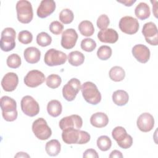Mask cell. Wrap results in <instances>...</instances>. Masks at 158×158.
Instances as JSON below:
<instances>
[{
    "mask_svg": "<svg viewBox=\"0 0 158 158\" xmlns=\"http://www.w3.org/2000/svg\"><path fill=\"white\" fill-rule=\"evenodd\" d=\"M62 138L63 141L67 144H83L89 142L91 136L85 131L69 128L62 130Z\"/></svg>",
    "mask_w": 158,
    "mask_h": 158,
    "instance_id": "6da1fadb",
    "label": "cell"
},
{
    "mask_svg": "<svg viewBox=\"0 0 158 158\" xmlns=\"http://www.w3.org/2000/svg\"><path fill=\"white\" fill-rule=\"evenodd\" d=\"M1 108L4 119L7 122H13L17 118V103L12 98L4 96L1 98Z\"/></svg>",
    "mask_w": 158,
    "mask_h": 158,
    "instance_id": "7a4b0ae2",
    "label": "cell"
},
{
    "mask_svg": "<svg viewBox=\"0 0 158 158\" xmlns=\"http://www.w3.org/2000/svg\"><path fill=\"white\" fill-rule=\"evenodd\" d=\"M81 91L84 99L89 104L96 105L101 101V94L99 91L96 85L91 81L84 83Z\"/></svg>",
    "mask_w": 158,
    "mask_h": 158,
    "instance_id": "3957f363",
    "label": "cell"
},
{
    "mask_svg": "<svg viewBox=\"0 0 158 158\" xmlns=\"http://www.w3.org/2000/svg\"><path fill=\"white\" fill-rule=\"evenodd\" d=\"M16 11L18 20L22 23H30L33 17L32 6L27 0H20L16 4Z\"/></svg>",
    "mask_w": 158,
    "mask_h": 158,
    "instance_id": "277c9868",
    "label": "cell"
},
{
    "mask_svg": "<svg viewBox=\"0 0 158 158\" xmlns=\"http://www.w3.org/2000/svg\"><path fill=\"white\" fill-rule=\"evenodd\" d=\"M32 131L35 136L40 140H46L52 135V131L43 118H38L32 124Z\"/></svg>",
    "mask_w": 158,
    "mask_h": 158,
    "instance_id": "5b68a950",
    "label": "cell"
},
{
    "mask_svg": "<svg viewBox=\"0 0 158 158\" xmlns=\"http://www.w3.org/2000/svg\"><path fill=\"white\" fill-rule=\"evenodd\" d=\"M15 30L10 27L4 28L1 32L0 47L2 51L9 52L14 49L15 47Z\"/></svg>",
    "mask_w": 158,
    "mask_h": 158,
    "instance_id": "8992f818",
    "label": "cell"
},
{
    "mask_svg": "<svg viewBox=\"0 0 158 158\" xmlns=\"http://www.w3.org/2000/svg\"><path fill=\"white\" fill-rule=\"evenodd\" d=\"M67 59V57L65 53L54 48L47 51L44 57V63L51 67L64 64Z\"/></svg>",
    "mask_w": 158,
    "mask_h": 158,
    "instance_id": "52a82bcc",
    "label": "cell"
},
{
    "mask_svg": "<svg viewBox=\"0 0 158 158\" xmlns=\"http://www.w3.org/2000/svg\"><path fill=\"white\" fill-rule=\"evenodd\" d=\"M112 136L122 149H128L132 146L133 138L131 136L128 135L126 130L122 127L118 126L114 128L112 131Z\"/></svg>",
    "mask_w": 158,
    "mask_h": 158,
    "instance_id": "ba28073f",
    "label": "cell"
},
{
    "mask_svg": "<svg viewBox=\"0 0 158 158\" xmlns=\"http://www.w3.org/2000/svg\"><path fill=\"white\" fill-rule=\"evenodd\" d=\"M81 82L76 78H71L62 88V95L68 101H73L81 89Z\"/></svg>",
    "mask_w": 158,
    "mask_h": 158,
    "instance_id": "9c48e42d",
    "label": "cell"
},
{
    "mask_svg": "<svg viewBox=\"0 0 158 158\" xmlns=\"http://www.w3.org/2000/svg\"><path fill=\"white\" fill-rule=\"evenodd\" d=\"M22 112L29 117H34L40 112V106L36 100L31 96H25L20 102Z\"/></svg>",
    "mask_w": 158,
    "mask_h": 158,
    "instance_id": "30bf717a",
    "label": "cell"
},
{
    "mask_svg": "<svg viewBox=\"0 0 158 158\" xmlns=\"http://www.w3.org/2000/svg\"><path fill=\"white\" fill-rule=\"evenodd\" d=\"M118 26L122 32L128 35L136 33L139 27L138 20L131 16H125L121 18L119 21Z\"/></svg>",
    "mask_w": 158,
    "mask_h": 158,
    "instance_id": "8fae6325",
    "label": "cell"
},
{
    "mask_svg": "<svg viewBox=\"0 0 158 158\" xmlns=\"http://www.w3.org/2000/svg\"><path fill=\"white\" fill-rule=\"evenodd\" d=\"M142 33L148 43L152 46L158 44V31L154 23L152 22L146 23L143 25Z\"/></svg>",
    "mask_w": 158,
    "mask_h": 158,
    "instance_id": "7c38bea8",
    "label": "cell"
},
{
    "mask_svg": "<svg viewBox=\"0 0 158 158\" xmlns=\"http://www.w3.org/2000/svg\"><path fill=\"white\" fill-rule=\"evenodd\" d=\"M44 74L40 70H32L27 73L23 79L24 83L30 88H36L45 80Z\"/></svg>",
    "mask_w": 158,
    "mask_h": 158,
    "instance_id": "4fadbf2b",
    "label": "cell"
},
{
    "mask_svg": "<svg viewBox=\"0 0 158 158\" xmlns=\"http://www.w3.org/2000/svg\"><path fill=\"white\" fill-rule=\"evenodd\" d=\"M59 125L62 130L69 128L80 129L83 125V120L78 115L73 114L62 118L59 121Z\"/></svg>",
    "mask_w": 158,
    "mask_h": 158,
    "instance_id": "5bb4252c",
    "label": "cell"
},
{
    "mask_svg": "<svg viewBox=\"0 0 158 158\" xmlns=\"http://www.w3.org/2000/svg\"><path fill=\"white\" fill-rule=\"evenodd\" d=\"M78 34L73 28H68L63 31L61 37V46L65 49L73 48L77 41Z\"/></svg>",
    "mask_w": 158,
    "mask_h": 158,
    "instance_id": "9a60e30c",
    "label": "cell"
},
{
    "mask_svg": "<svg viewBox=\"0 0 158 158\" xmlns=\"http://www.w3.org/2000/svg\"><path fill=\"white\" fill-rule=\"evenodd\" d=\"M136 124L140 131L148 132L150 131L154 126V119L151 114L144 112L138 117Z\"/></svg>",
    "mask_w": 158,
    "mask_h": 158,
    "instance_id": "2e32d148",
    "label": "cell"
},
{
    "mask_svg": "<svg viewBox=\"0 0 158 158\" xmlns=\"http://www.w3.org/2000/svg\"><path fill=\"white\" fill-rule=\"evenodd\" d=\"M131 52L135 58L140 63L145 64L150 58V51L149 48L144 44H136L132 48Z\"/></svg>",
    "mask_w": 158,
    "mask_h": 158,
    "instance_id": "e0dca14e",
    "label": "cell"
},
{
    "mask_svg": "<svg viewBox=\"0 0 158 158\" xmlns=\"http://www.w3.org/2000/svg\"><path fill=\"white\" fill-rule=\"evenodd\" d=\"M19 83V77L15 73L8 72L1 80V86L7 92H11L15 89Z\"/></svg>",
    "mask_w": 158,
    "mask_h": 158,
    "instance_id": "ac0fdd59",
    "label": "cell"
},
{
    "mask_svg": "<svg viewBox=\"0 0 158 158\" xmlns=\"http://www.w3.org/2000/svg\"><path fill=\"white\" fill-rule=\"evenodd\" d=\"M56 6V2L52 0H43L37 9L36 14L40 18H46L54 12Z\"/></svg>",
    "mask_w": 158,
    "mask_h": 158,
    "instance_id": "d6986e66",
    "label": "cell"
},
{
    "mask_svg": "<svg viewBox=\"0 0 158 158\" xmlns=\"http://www.w3.org/2000/svg\"><path fill=\"white\" fill-rule=\"evenodd\" d=\"M98 38L101 42L114 44L118 40L117 32L112 28H106L100 30L98 33Z\"/></svg>",
    "mask_w": 158,
    "mask_h": 158,
    "instance_id": "ffe728a7",
    "label": "cell"
},
{
    "mask_svg": "<svg viewBox=\"0 0 158 158\" xmlns=\"http://www.w3.org/2000/svg\"><path fill=\"white\" fill-rule=\"evenodd\" d=\"M23 56L25 60L28 63L36 64L40 59L41 52L35 47H28L24 50Z\"/></svg>",
    "mask_w": 158,
    "mask_h": 158,
    "instance_id": "44dd1931",
    "label": "cell"
},
{
    "mask_svg": "<svg viewBox=\"0 0 158 158\" xmlns=\"http://www.w3.org/2000/svg\"><path fill=\"white\" fill-rule=\"evenodd\" d=\"M91 124L96 128H102L109 123V118L104 112H96L90 117Z\"/></svg>",
    "mask_w": 158,
    "mask_h": 158,
    "instance_id": "7402d4cb",
    "label": "cell"
},
{
    "mask_svg": "<svg viewBox=\"0 0 158 158\" xmlns=\"http://www.w3.org/2000/svg\"><path fill=\"white\" fill-rule=\"evenodd\" d=\"M112 101L114 103L118 106H125L129 100V96L127 91L118 89L114 92L112 94Z\"/></svg>",
    "mask_w": 158,
    "mask_h": 158,
    "instance_id": "603a6c76",
    "label": "cell"
},
{
    "mask_svg": "<svg viewBox=\"0 0 158 158\" xmlns=\"http://www.w3.org/2000/svg\"><path fill=\"white\" fill-rule=\"evenodd\" d=\"M135 14L140 20H145L149 17L151 15L150 7L145 2L139 3L135 9Z\"/></svg>",
    "mask_w": 158,
    "mask_h": 158,
    "instance_id": "cb8c5ba5",
    "label": "cell"
},
{
    "mask_svg": "<svg viewBox=\"0 0 158 158\" xmlns=\"http://www.w3.org/2000/svg\"><path fill=\"white\" fill-rule=\"evenodd\" d=\"M61 145L57 139H51L48 141L45 146V150L50 156H56L60 152Z\"/></svg>",
    "mask_w": 158,
    "mask_h": 158,
    "instance_id": "d4e9b609",
    "label": "cell"
},
{
    "mask_svg": "<svg viewBox=\"0 0 158 158\" xmlns=\"http://www.w3.org/2000/svg\"><path fill=\"white\" fill-rule=\"evenodd\" d=\"M47 111L51 116L53 117H58L62 111L61 103L56 99L50 101L47 105Z\"/></svg>",
    "mask_w": 158,
    "mask_h": 158,
    "instance_id": "484cf974",
    "label": "cell"
},
{
    "mask_svg": "<svg viewBox=\"0 0 158 158\" xmlns=\"http://www.w3.org/2000/svg\"><path fill=\"white\" fill-rule=\"evenodd\" d=\"M80 33L85 36H91L94 32V28L91 22L89 20H83L80 23L78 27Z\"/></svg>",
    "mask_w": 158,
    "mask_h": 158,
    "instance_id": "4316f807",
    "label": "cell"
},
{
    "mask_svg": "<svg viewBox=\"0 0 158 158\" xmlns=\"http://www.w3.org/2000/svg\"><path fill=\"white\" fill-rule=\"evenodd\" d=\"M85 60V56L83 53L78 51H74L69 53L68 56V61L73 66H79L83 64Z\"/></svg>",
    "mask_w": 158,
    "mask_h": 158,
    "instance_id": "83f0119b",
    "label": "cell"
},
{
    "mask_svg": "<svg viewBox=\"0 0 158 158\" xmlns=\"http://www.w3.org/2000/svg\"><path fill=\"white\" fill-rule=\"evenodd\" d=\"M110 78L114 81H121L125 77V72L123 69L120 66H114L112 67L109 72Z\"/></svg>",
    "mask_w": 158,
    "mask_h": 158,
    "instance_id": "f1b7e54d",
    "label": "cell"
},
{
    "mask_svg": "<svg viewBox=\"0 0 158 158\" xmlns=\"http://www.w3.org/2000/svg\"><path fill=\"white\" fill-rule=\"evenodd\" d=\"M97 146L102 151H108L112 146L111 139L106 135L99 136L97 139Z\"/></svg>",
    "mask_w": 158,
    "mask_h": 158,
    "instance_id": "f546056e",
    "label": "cell"
},
{
    "mask_svg": "<svg viewBox=\"0 0 158 158\" xmlns=\"http://www.w3.org/2000/svg\"><path fill=\"white\" fill-rule=\"evenodd\" d=\"M62 82L60 77L56 74L49 75L46 79V85L52 89H56L58 88Z\"/></svg>",
    "mask_w": 158,
    "mask_h": 158,
    "instance_id": "4dcf8cb0",
    "label": "cell"
},
{
    "mask_svg": "<svg viewBox=\"0 0 158 158\" xmlns=\"http://www.w3.org/2000/svg\"><path fill=\"white\" fill-rule=\"evenodd\" d=\"M59 20L64 24H69L73 20L74 15L73 12L69 9H64L59 13Z\"/></svg>",
    "mask_w": 158,
    "mask_h": 158,
    "instance_id": "1f68e13d",
    "label": "cell"
},
{
    "mask_svg": "<svg viewBox=\"0 0 158 158\" xmlns=\"http://www.w3.org/2000/svg\"><path fill=\"white\" fill-rule=\"evenodd\" d=\"M112 49L110 47L104 45L99 48L97 51L98 57L102 60H106L109 59L112 56Z\"/></svg>",
    "mask_w": 158,
    "mask_h": 158,
    "instance_id": "d6a6232c",
    "label": "cell"
},
{
    "mask_svg": "<svg viewBox=\"0 0 158 158\" xmlns=\"http://www.w3.org/2000/svg\"><path fill=\"white\" fill-rule=\"evenodd\" d=\"M52 42L51 36L46 32H41L36 36L37 44L42 47H46L51 44Z\"/></svg>",
    "mask_w": 158,
    "mask_h": 158,
    "instance_id": "836d02e7",
    "label": "cell"
},
{
    "mask_svg": "<svg viewBox=\"0 0 158 158\" xmlns=\"http://www.w3.org/2000/svg\"><path fill=\"white\" fill-rule=\"evenodd\" d=\"M6 63L9 67L11 69H17L21 65V58L17 54H12L8 56Z\"/></svg>",
    "mask_w": 158,
    "mask_h": 158,
    "instance_id": "e575fe53",
    "label": "cell"
},
{
    "mask_svg": "<svg viewBox=\"0 0 158 158\" xmlns=\"http://www.w3.org/2000/svg\"><path fill=\"white\" fill-rule=\"evenodd\" d=\"M80 46L83 51L86 52H92L96 48V43L93 39L86 38L81 41Z\"/></svg>",
    "mask_w": 158,
    "mask_h": 158,
    "instance_id": "d590c367",
    "label": "cell"
},
{
    "mask_svg": "<svg viewBox=\"0 0 158 158\" xmlns=\"http://www.w3.org/2000/svg\"><path fill=\"white\" fill-rule=\"evenodd\" d=\"M18 40L22 44H29L33 40L32 33L28 30L21 31L18 35Z\"/></svg>",
    "mask_w": 158,
    "mask_h": 158,
    "instance_id": "8d00e7d4",
    "label": "cell"
},
{
    "mask_svg": "<svg viewBox=\"0 0 158 158\" xmlns=\"http://www.w3.org/2000/svg\"><path fill=\"white\" fill-rule=\"evenodd\" d=\"M110 23V20L108 16L106 14L101 15L97 20V27L101 30H105L107 28Z\"/></svg>",
    "mask_w": 158,
    "mask_h": 158,
    "instance_id": "74e56055",
    "label": "cell"
},
{
    "mask_svg": "<svg viewBox=\"0 0 158 158\" xmlns=\"http://www.w3.org/2000/svg\"><path fill=\"white\" fill-rule=\"evenodd\" d=\"M49 28L50 31L52 33L56 35H58L62 33L64 29V25L59 21H53L50 23Z\"/></svg>",
    "mask_w": 158,
    "mask_h": 158,
    "instance_id": "f35d334b",
    "label": "cell"
},
{
    "mask_svg": "<svg viewBox=\"0 0 158 158\" xmlns=\"http://www.w3.org/2000/svg\"><path fill=\"white\" fill-rule=\"evenodd\" d=\"M83 157H91V158H98L99 155L96 151L93 149H86L83 154Z\"/></svg>",
    "mask_w": 158,
    "mask_h": 158,
    "instance_id": "ab89813d",
    "label": "cell"
},
{
    "mask_svg": "<svg viewBox=\"0 0 158 158\" xmlns=\"http://www.w3.org/2000/svg\"><path fill=\"white\" fill-rule=\"evenodd\" d=\"M110 158H114V157H117V158H122L123 157V155L122 154V152L118 150H114L112 151L109 156Z\"/></svg>",
    "mask_w": 158,
    "mask_h": 158,
    "instance_id": "60d3db41",
    "label": "cell"
},
{
    "mask_svg": "<svg viewBox=\"0 0 158 158\" xmlns=\"http://www.w3.org/2000/svg\"><path fill=\"white\" fill-rule=\"evenodd\" d=\"M118 2H120V3H122L123 4H124L125 6H127V7H130V6H131L135 2H136V1L135 0H125V1H117Z\"/></svg>",
    "mask_w": 158,
    "mask_h": 158,
    "instance_id": "b9f144b4",
    "label": "cell"
},
{
    "mask_svg": "<svg viewBox=\"0 0 158 158\" xmlns=\"http://www.w3.org/2000/svg\"><path fill=\"white\" fill-rule=\"evenodd\" d=\"M15 157H30V156L27 154L26 152H19L14 156Z\"/></svg>",
    "mask_w": 158,
    "mask_h": 158,
    "instance_id": "7bdbcfd3",
    "label": "cell"
}]
</instances>
